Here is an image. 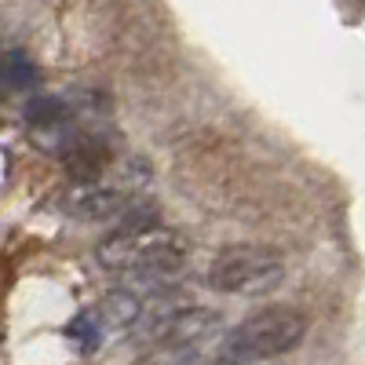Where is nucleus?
Returning a JSON list of instances; mask_svg holds the SVG:
<instances>
[{
	"instance_id": "obj_1",
	"label": "nucleus",
	"mask_w": 365,
	"mask_h": 365,
	"mask_svg": "<svg viewBox=\"0 0 365 365\" xmlns=\"http://www.w3.org/2000/svg\"><path fill=\"white\" fill-rule=\"evenodd\" d=\"M96 263L106 274L154 285L187 267V241L168 227H120L96 245Z\"/></svg>"
},
{
	"instance_id": "obj_2",
	"label": "nucleus",
	"mask_w": 365,
	"mask_h": 365,
	"mask_svg": "<svg viewBox=\"0 0 365 365\" xmlns=\"http://www.w3.org/2000/svg\"><path fill=\"white\" fill-rule=\"evenodd\" d=\"M307 336V314L296 307H263L256 314H249L245 322H237L223 344H220V361L223 365H256V361H270L282 358L289 351H296Z\"/></svg>"
},
{
	"instance_id": "obj_3",
	"label": "nucleus",
	"mask_w": 365,
	"mask_h": 365,
	"mask_svg": "<svg viewBox=\"0 0 365 365\" xmlns=\"http://www.w3.org/2000/svg\"><path fill=\"white\" fill-rule=\"evenodd\" d=\"M117 34L113 0H63L55 15V63L84 66L106 55Z\"/></svg>"
},
{
	"instance_id": "obj_4",
	"label": "nucleus",
	"mask_w": 365,
	"mask_h": 365,
	"mask_svg": "<svg viewBox=\"0 0 365 365\" xmlns=\"http://www.w3.org/2000/svg\"><path fill=\"white\" fill-rule=\"evenodd\" d=\"M205 282L223 296H267L285 282V259L263 245H227L212 256Z\"/></svg>"
},
{
	"instance_id": "obj_5",
	"label": "nucleus",
	"mask_w": 365,
	"mask_h": 365,
	"mask_svg": "<svg viewBox=\"0 0 365 365\" xmlns=\"http://www.w3.org/2000/svg\"><path fill=\"white\" fill-rule=\"evenodd\" d=\"M58 208L77 223H120V227H150L154 223V220H146L150 212L135 197L106 187V182H77V187H70L63 194Z\"/></svg>"
},
{
	"instance_id": "obj_6",
	"label": "nucleus",
	"mask_w": 365,
	"mask_h": 365,
	"mask_svg": "<svg viewBox=\"0 0 365 365\" xmlns=\"http://www.w3.org/2000/svg\"><path fill=\"white\" fill-rule=\"evenodd\" d=\"M37 63L29 58L26 51L11 48V51H0V88H8V91H29V88H37Z\"/></svg>"
},
{
	"instance_id": "obj_7",
	"label": "nucleus",
	"mask_w": 365,
	"mask_h": 365,
	"mask_svg": "<svg viewBox=\"0 0 365 365\" xmlns=\"http://www.w3.org/2000/svg\"><path fill=\"white\" fill-rule=\"evenodd\" d=\"M70 340H77L81 344V351H96L99 347V332H103V322H99V314L96 311H84V314H77L73 322H70Z\"/></svg>"
},
{
	"instance_id": "obj_8",
	"label": "nucleus",
	"mask_w": 365,
	"mask_h": 365,
	"mask_svg": "<svg viewBox=\"0 0 365 365\" xmlns=\"http://www.w3.org/2000/svg\"><path fill=\"white\" fill-rule=\"evenodd\" d=\"M135 365H197V347H154Z\"/></svg>"
}]
</instances>
